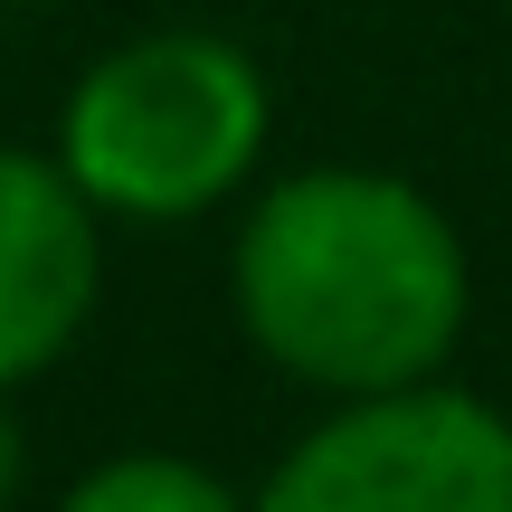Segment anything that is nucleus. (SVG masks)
I'll list each match as a JSON object with an SVG mask.
<instances>
[{
    "label": "nucleus",
    "mask_w": 512,
    "mask_h": 512,
    "mask_svg": "<svg viewBox=\"0 0 512 512\" xmlns=\"http://www.w3.org/2000/svg\"><path fill=\"white\" fill-rule=\"evenodd\" d=\"M0 10H48V0H0Z\"/></svg>",
    "instance_id": "obj_7"
},
{
    "label": "nucleus",
    "mask_w": 512,
    "mask_h": 512,
    "mask_svg": "<svg viewBox=\"0 0 512 512\" xmlns=\"http://www.w3.org/2000/svg\"><path fill=\"white\" fill-rule=\"evenodd\" d=\"M105 294V219L57 152L0 143V389L48 380L95 323Z\"/></svg>",
    "instance_id": "obj_4"
},
{
    "label": "nucleus",
    "mask_w": 512,
    "mask_h": 512,
    "mask_svg": "<svg viewBox=\"0 0 512 512\" xmlns=\"http://www.w3.org/2000/svg\"><path fill=\"white\" fill-rule=\"evenodd\" d=\"M503 10H512V0H503Z\"/></svg>",
    "instance_id": "obj_8"
},
{
    "label": "nucleus",
    "mask_w": 512,
    "mask_h": 512,
    "mask_svg": "<svg viewBox=\"0 0 512 512\" xmlns=\"http://www.w3.org/2000/svg\"><path fill=\"white\" fill-rule=\"evenodd\" d=\"M19 475H29V437H19V408H10V389H0V503L19 494Z\"/></svg>",
    "instance_id": "obj_6"
},
{
    "label": "nucleus",
    "mask_w": 512,
    "mask_h": 512,
    "mask_svg": "<svg viewBox=\"0 0 512 512\" xmlns=\"http://www.w3.org/2000/svg\"><path fill=\"white\" fill-rule=\"evenodd\" d=\"M76 512H238V484L209 475L200 456H162V446H124V456L86 465L67 484Z\"/></svg>",
    "instance_id": "obj_5"
},
{
    "label": "nucleus",
    "mask_w": 512,
    "mask_h": 512,
    "mask_svg": "<svg viewBox=\"0 0 512 512\" xmlns=\"http://www.w3.org/2000/svg\"><path fill=\"white\" fill-rule=\"evenodd\" d=\"M266 512H512V408L446 370L351 389L285 446Z\"/></svg>",
    "instance_id": "obj_3"
},
{
    "label": "nucleus",
    "mask_w": 512,
    "mask_h": 512,
    "mask_svg": "<svg viewBox=\"0 0 512 512\" xmlns=\"http://www.w3.org/2000/svg\"><path fill=\"white\" fill-rule=\"evenodd\" d=\"M228 304L256 361L313 399L427 380L475 323V256L437 190L380 162L266 181L228 238Z\"/></svg>",
    "instance_id": "obj_1"
},
{
    "label": "nucleus",
    "mask_w": 512,
    "mask_h": 512,
    "mask_svg": "<svg viewBox=\"0 0 512 512\" xmlns=\"http://www.w3.org/2000/svg\"><path fill=\"white\" fill-rule=\"evenodd\" d=\"M275 143L266 67L219 29H143L105 48L57 105V162L124 228H190L256 181Z\"/></svg>",
    "instance_id": "obj_2"
}]
</instances>
